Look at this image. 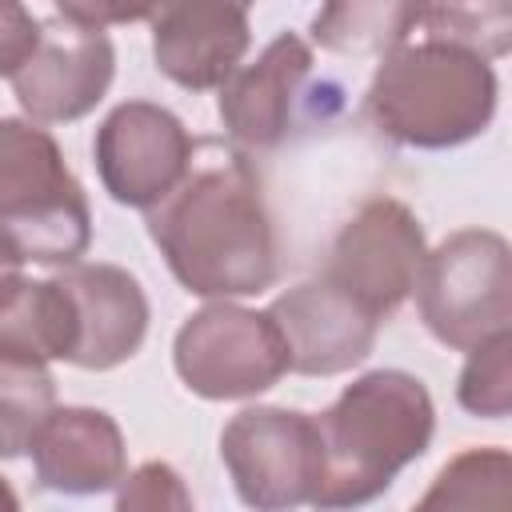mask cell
<instances>
[{"label": "cell", "instance_id": "6da1fadb", "mask_svg": "<svg viewBox=\"0 0 512 512\" xmlns=\"http://www.w3.org/2000/svg\"><path fill=\"white\" fill-rule=\"evenodd\" d=\"M148 236L184 292L204 300L256 296L276 280V228L252 164L236 152L192 164L148 208Z\"/></svg>", "mask_w": 512, "mask_h": 512}, {"label": "cell", "instance_id": "7a4b0ae2", "mask_svg": "<svg viewBox=\"0 0 512 512\" xmlns=\"http://www.w3.org/2000/svg\"><path fill=\"white\" fill-rule=\"evenodd\" d=\"M316 508H356L392 488L436 432V404L412 372L376 368L356 376L320 416Z\"/></svg>", "mask_w": 512, "mask_h": 512}, {"label": "cell", "instance_id": "3957f363", "mask_svg": "<svg viewBox=\"0 0 512 512\" xmlns=\"http://www.w3.org/2000/svg\"><path fill=\"white\" fill-rule=\"evenodd\" d=\"M496 96L500 84L492 60L444 40H420L380 56L364 108L388 140L440 152L488 132Z\"/></svg>", "mask_w": 512, "mask_h": 512}, {"label": "cell", "instance_id": "277c9868", "mask_svg": "<svg viewBox=\"0 0 512 512\" xmlns=\"http://www.w3.org/2000/svg\"><path fill=\"white\" fill-rule=\"evenodd\" d=\"M0 236L44 268L76 264L92 240L88 196L36 120H0Z\"/></svg>", "mask_w": 512, "mask_h": 512}, {"label": "cell", "instance_id": "5b68a950", "mask_svg": "<svg viewBox=\"0 0 512 512\" xmlns=\"http://www.w3.org/2000/svg\"><path fill=\"white\" fill-rule=\"evenodd\" d=\"M424 328L456 352L512 332V252L500 232L460 228L424 252L416 276Z\"/></svg>", "mask_w": 512, "mask_h": 512}, {"label": "cell", "instance_id": "8992f818", "mask_svg": "<svg viewBox=\"0 0 512 512\" xmlns=\"http://www.w3.org/2000/svg\"><path fill=\"white\" fill-rule=\"evenodd\" d=\"M172 364L204 400H248L288 372V348L268 312L216 300L180 324Z\"/></svg>", "mask_w": 512, "mask_h": 512}, {"label": "cell", "instance_id": "52a82bcc", "mask_svg": "<svg viewBox=\"0 0 512 512\" xmlns=\"http://www.w3.org/2000/svg\"><path fill=\"white\" fill-rule=\"evenodd\" d=\"M220 460L248 508L276 512L312 504L320 480L316 416L296 408H244L220 432Z\"/></svg>", "mask_w": 512, "mask_h": 512}, {"label": "cell", "instance_id": "ba28073f", "mask_svg": "<svg viewBox=\"0 0 512 512\" xmlns=\"http://www.w3.org/2000/svg\"><path fill=\"white\" fill-rule=\"evenodd\" d=\"M424 252L428 244L416 212L396 196H372L336 232L320 276L384 324L412 296Z\"/></svg>", "mask_w": 512, "mask_h": 512}, {"label": "cell", "instance_id": "9c48e42d", "mask_svg": "<svg viewBox=\"0 0 512 512\" xmlns=\"http://www.w3.org/2000/svg\"><path fill=\"white\" fill-rule=\"evenodd\" d=\"M92 152L104 192L124 208L148 212L192 168L196 144L176 112L152 100H128L104 116Z\"/></svg>", "mask_w": 512, "mask_h": 512}, {"label": "cell", "instance_id": "30bf717a", "mask_svg": "<svg viewBox=\"0 0 512 512\" xmlns=\"http://www.w3.org/2000/svg\"><path fill=\"white\" fill-rule=\"evenodd\" d=\"M116 76V48L104 28L56 16L40 20L32 56L12 72L16 100L36 124H68L88 116Z\"/></svg>", "mask_w": 512, "mask_h": 512}, {"label": "cell", "instance_id": "8fae6325", "mask_svg": "<svg viewBox=\"0 0 512 512\" xmlns=\"http://www.w3.org/2000/svg\"><path fill=\"white\" fill-rule=\"evenodd\" d=\"M268 316L284 336L288 372L300 376H340L364 364L380 332V320L324 276L280 292Z\"/></svg>", "mask_w": 512, "mask_h": 512}, {"label": "cell", "instance_id": "7c38bea8", "mask_svg": "<svg viewBox=\"0 0 512 512\" xmlns=\"http://www.w3.org/2000/svg\"><path fill=\"white\" fill-rule=\"evenodd\" d=\"M256 0H168L152 20L156 68L188 88H220L252 44L248 12Z\"/></svg>", "mask_w": 512, "mask_h": 512}, {"label": "cell", "instance_id": "4fadbf2b", "mask_svg": "<svg viewBox=\"0 0 512 512\" xmlns=\"http://www.w3.org/2000/svg\"><path fill=\"white\" fill-rule=\"evenodd\" d=\"M72 300V360L76 368L108 372L132 360L148 336V296L120 264H64L56 276Z\"/></svg>", "mask_w": 512, "mask_h": 512}, {"label": "cell", "instance_id": "5bb4252c", "mask_svg": "<svg viewBox=\"0 0 512 512\" xmlns=\"http://www.w3.org/2000/svg\"><path fill=\"white\" fill-rule=\"evenodd\" d=\"M312 72V48L296 32H280L252 64H240L220 84V120L228 136L248 152L276 148L292 120Z\"/></svg>", "mask_w": 512, "mask_h": 512}, {"label": "cell", "instance_id": "9a60e30c", "mask_svg": "<svg viewBox=\"0 0 512 512\" xmlns=\"http://www.w3.org/2000/svg\"><path fill=\"white\" fill-rule=\"evenodd\" d=\"M28 452H32L40 488L64 492V496L108 492L128 472L120 424L108 412L84 408V404L52 408L36 428Z\"/></svg>", "mask_w": 512, "mask_h": 512}, {"label": "cell", "instance_id": "2e32d148", "mask_svg": "<svg viewBox=\"0 0 512 512\" xmlns=\"http://www.w3.org/2000/svg\"><path fill=\"white\" fill-rule=\"evenodd\" d=\"M0 356L8 360H72V300L64 284L28 280L24 272L0 280Z\"/></svg>", "mask_w": 512, "mask_h": 512}, {"label": "cell", "instance_id": "e0dca14e", "mask_svg": "<svg viewBox=\"0 0 512 512\" xmlns=\"http://www.w3.org/2000/svg\"><path fill=\"white\" fill-rule=\"evenodd\" d=\"M424 0H324L312 16V40L332 56L380 60L408 44Z\"/></svg>", "mask_w": 512, "mask_h": 512}, {"label": "cell", "instance_id": "ac0fdd59", "mask_svg": "<svg viewBox=\"0 0 512 512\" xmlns=\"http://www.w3.org/2000/svg\"><path fill=\"white\" fill-rule=\"evenodd\" d=\"M420 28L428 40L500 60L512 48V0H424Z\"/></svg>", "mask_w": 512, "mask_h": 512}, {"label": "cell", "instance_id": "d6986e66", "mask_svg": "<svg viewBox=\"0 0 512 512\" xmlns=\"http://www.w3.org/2000/svg\"><path fill=\"white\" fill-rule=\"evenodd\" d=\"M52 408H56L52 372L32 360L0 356V460L24 456Z\"/></svg>", "mask_w": 512, "mask_h": 512}, {"label": "cell", "instance_id": "ffe728a7", "mask_svg": "<svg viewBox=\"0 0 512 512\" xmlns=\"http://www.w3.org/2000/svg\"><path fill=\"white\" fill-rule=\"evenodd\" d=\"M508 480L512 456L504 448H468L440 468L420 508H508Z\"/></svg>", "mask_w": 512, "mask_h": 512}, {"label": "cell", "instance_id": "44dd1931", "mask_svg": "<svg viewBox=\"0 0 512 512\" xmlns=\"http://www.w3.org/2000/svg\"><path fill=\"white\" fill-rule=\"evenodd\" d=\"M464 412L484 420H504L512 408V332L492 336L468 352V364L456 384Z\"/></svg>", "mask_w": 512, "mask_h": 512}, {"label": "cell", "instance_id": "7402d4cb", "mask_svg": "<svg viewBox=\"0 0 512 512\" xmlns=\"http://www.w3.org/2000/svg\"><path fill=\"white\" fill-rule=\"evenodd\" d=\"M116 508H192V492L184 488L180 472L164 460H148L140 464L132 476L124 472V480L116 484Z\"/></svg>", "mask_w": 512, "mask_h": 512}, {"label": "cell", "instance_id": "603a6c76", "mask_svg": "<svg viewBox=\"0 0 512 512\" xmlns=\"http://www.w3.org/2000/svg\"><path fill=\"white\" fill-rule=\"evenodd\" d=\"M168 0H56L60 16L92 24V28H112V24H136V20H156V12Z\"/></svg>", "mask_w": 512, "mask_h": 512}, {"label": "cell", "instance_id": "cb8c5ba5", "mask_svg": "<svg viewBox=\"0 0 512 512\" xmlns=\"http://www.w3.org/2000/svg\"><path fill=\"white\" fill-rule=\"evenodd\" d=\"M40 20L24 8V0H0V76H12L36 48Z\"/></svg>", "mask_w": 512, "mask_h": 512}, {"label": "cell", "instance_id": "d4e9b609", "mask_svg": "<svg viewBox=\"0 0 512 512\" xmlns=\"http://www.w3.org/2000/svg\"><path fill=\"white\" fill-rule=\"evenodd\" d=\"M24 268V260H20V252L0 236V280H8V276H16Z\"/></svg>", "mask_w": 512, "mask_h": 512}, {"label": "cell", "instance_id": "484cf974", "mask_svg": "<svg viewBox=\"0 0 512 512\" xmlns=\"http://www.w3.org/2000/svg\"><path fill=\"white\" fill-rule=\"evenodd\" d=\"M0 508H20V496L8 488V480L0 476Z\"/></svg>", "mask_w": 512, "mask_h": 512}]
</instances>
